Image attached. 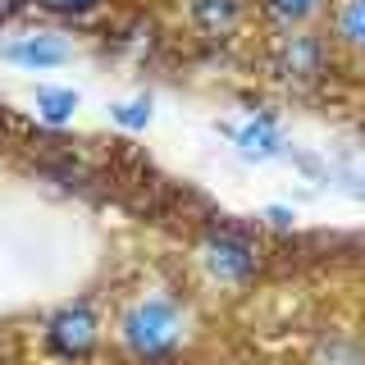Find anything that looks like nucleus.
Returning a JSON list of instances; mask_svg holds the SVG:
<instances>
[{
	"label": "nucleus",
	"mask_w": 365,
	"mask_h": 365,
	"mask_svg": "<svg viewBox=\"0 0 365 365\" xmlns=\"http://www.w3.org/2000/svg\"><path fill=\"white\" fill-rule=\"evenodd\" d=\"M119 338H123V347H128L133 361L169 365L182 351L187 329H182V315H178L174 302H165V297H146V302H137L133 311L123 315Z\"/></svg>",
	"instance_id": "1"
},
{
	"label": "nucleus",
	"mask_w": 365,
	"mask_h": 365,
	"mask_svg": "<svg viewBox=\"0 0 365 365\" xmlns=\"http://www.w3.org/2000/svg\"><path fill=\"white\" fill-rule=\"evenodd\" d=\"M237 146H242V155H251V160H269L283 142H279V133H274L269 119H256V123H247V128L237 133Z\"/></svg>",
	"instance_id": "6"
},
{
	"label": "nucleus",
	"mask_w": 365,
	"mask_h": 365,
	"mask_svg": "<svg viewBox=\"0 0 365 365\" xmlns=\"http://www.w3.org/2000/svg\"><path fill=\"white\" fill-rule=\"evenodd\" d=\"M78 110V91H60V87H41L37 91V114L46 123H68Z\"/></svg>",
	"instance_id": "8"
},
{
	"label": "nucleus",
	"mask_w": 365,
	"mask_h": 365,
	"mask_svg": "<svg viewBox=\"0 0 365 365\" xmlns=\"http://www.w3.org/2000/svg\"><path fill=\"white\" fill-rule=\"evenodd\" d=\"M269 220H274V224H292V210H283V205H274V210H269Z\"/></svg>",
	"instance_id": "14"
},
{
	"label": "nucleus",
	"mask_w": 365,
	"mask_h": 365,
	"mask_svg": "<svg viewBox=\"0 0 365 365\" xmlns=\"http://www.w3.org/2000/svg\"><path fill=\"white\" fill-rule=\"evenodd\" d=\"M37 5L55 9V14H87V9H96L101 0H37Z\"/></svg>",
	"instance_id": "13"
},
{
	"label": "nucleus",
	"mask_w": 365,
	"mask_h": 365,
	"mask_svg": "<svg viewBox=\"0 0 365 365\" xmlns=\"http://www.w3.org/2000/svg\"><path fill=\"white\" fill-rule=\"evenodd\" d=\"M205 265H210L215 279L242 283V279H251V274L260 269V256H256V247H251V242H242V237L220 233L210 247H205Z\"/></svg>",
	"instance_id": "3"
},
{
	"label": "nucleus",
	"mask_w": 365,
	"mask_h": 365,
	"mask_svg": "<svg viewBox=\"0 0 365 365\" xmlns=\"http://www.w3.org/2000/svg\"><path fill=\"white\" fill-rule=\"evenodd\" d=\"M0 55L23 64V68H51V64L68 60V46L60 37H51V32H32V37H19V41L0 46Z\"/></svg>",
	"instance_id": "4"
},
{
	"label": "nucleus",
	"mask_w": 365,
	"mask_h": 365,
	"mask_svg": "<svg viewBox=\"0 0 365 365\" xmlns=\"http://www.w3.org/2000/svg\"><path fill=\"white\" fill-rule=\"evenodd\" d=\"M114 123H123V128H146V123H151V101H123V106H114Z\"/></svg>",
	"instance_id": "12"
},
{
	"label": "nucleus",
	"mask_w": 365,
	"mask_h": 365,
	"mask_svg": "<svg viewBox=\"0 0 365 365\" xmlns=\"http://www.w3.org/2000/svg\"><path fill=\"white\" fill-rule=\"evenodd\" d=\"M338 37L347 46H356V51H365V0H347L338 14Z\"/></svg>",
	"instance_id": "10"
},
{
	"label": "nucleus",
	"mask_w": 365,
	"mask_h": 365,
	"mask_svg": "<svg viewBox=\"0 0 365 365\" xmlns=\"http://www.w3.org/2000/svg\"><path fill=\"white\" fill-rule=\"evenodd\" d=\"M192 19L205 32H224L237 19V0H192Z\"/></svg>",
	"instance_id": "7"
},
{
	"label": "nucleus",
	"mask_w": 365,
	"mask_h": 365,
	"mask_svg": "<svg viewBox=\"0 0 365 365\" xmlns=\"http://www.w3.org/2000/svg\"><path fill=\"white\" fill-rule=\"evenodd\" d=\"M315 365H365V347L356 338H329L315 351Z\"/></svg>",
	"instance_id": "9"
},
{
	"label": "nucleus",
	"mask_w": 365,
	"mask_h": 365,
	"mask_svg": "<svg viewBox=\"0 0 365 365\" xmlns=\"http://www.w3.org/2000/svg\"><path fill=\"white\" fill-rule=\"evenodd\" d=\"M265 9L279 23H302V19H311L319 9V0H265Z\"/></svg>",
	"instance_id": "11"
},
{
	"label": "nucleus",
	"mask_w": 365,
	"mask_h": 365,
	"mask_svg": "<svg viewBox=\"0 0 365 365\" xmlns=\"http://www.w3.org/2000/svg\"><path fill=\"white\" fill-rule=\"evenodd\" d=\"M46 347L64 361H83L96 347V315L87 306H64L60 315L46 324Z\"/></svg>",
	"instance_id": "2"
},
{
	"label": "nucleus",
	"mask_w": 365,
	"mask_h": 365,
	"mask_svg": "<svg viewBox=\"0 0 365 365\" xmlns=\"http://www.w3.org/2000/svg\"><path fill=\"white\" fill-rule=\"evenodd\" d=\"M279 64H283L288 78H315L319 68H324V46H319L315 37H292L288 46H283Z\"/></svg>",
	"instance_id": "5"
}]
</instances>
